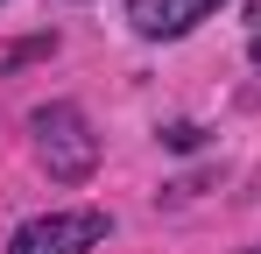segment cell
Masks as SVG:
<instances>
[{
  "instance_id": "cell-4",
  "label": "cell",
  "mask_w": 261,
  "mask_h": 254,
  "mask_svg": "<svg viewBox=\"0 0 261 254\" xmlns=\"http://www.w3.org/2000/svg\"><path fill=\"white\" fill-rule=\"evenodd\" d=\"M247 57H254V71H261V36H254V42H247Z\"/></svg>"
},
{
  "instance_id": "cell-3",
  "label": "cell",
  "mask_w": 261,
  "mask_h": 254,
  "mask_svg": "<svg viewBox=\"0 0 261 254\" xmlns=\"http://www.w3.org/2000/svg\"><path fill=\"white\" fill-rule=\"evenodd\" d=\"M226 0H127V29L141 42H176L191 36L198 21H212Z\"/></svg>"
},
{
  "instance_id": "cell-1",
  "label": "cell",
  "mask_w": 261,
  "mask_h": 254,
  "mask_svg": "<svg viewBox=\"0 0 261 254\" xmlns=\"http://www.w3.org/2000/svg\"><path fill=\"white\" fill-rule=\"evenodd\" d=\"M29 127H36V148H43V163H49L57 184H85L92 169H99V134H92V120L71 106V99L36 106Z\"/></svg>"
},
{
  "instance_id": "cell-5",
  "label": "cell",
  "mask_w": 261,
  "mask_h": 254,
  "mask_svg": "<svg viewBox=\"0 0 261 254\" xmlns=\"http://www.w3.org/2000/svg\"><path fill=\"white\" fill-rule=\"evenodd\" d=\"M254 36H261V7H254Z\"/></svg>"
},
{
  "instance_id": "cell-2",
  "label": "cell",
  "mask_w": 261,
  "mask_h": 254,
  "mask_svg": "<svg viewBox=\"0 0 261 254\" xmlns=\"http://www.w3.org/2000/svg\"><path fill=\"white\" fill-rule=\"evenodd\" d=\"M99 240H106V212H43L14 226L7 254H92Z\"/></svg>"
}]
</instances>
